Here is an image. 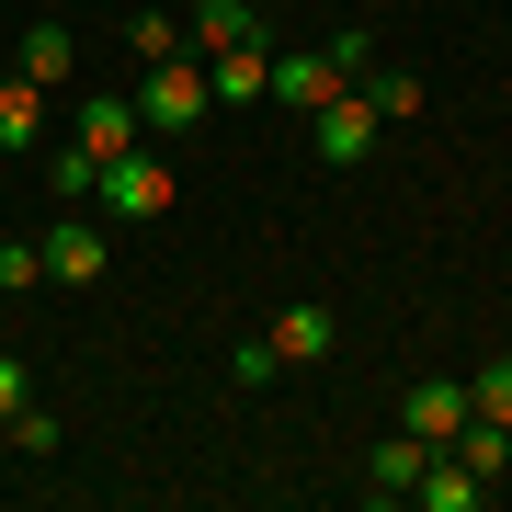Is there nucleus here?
Here are the masks:
<instances>
[{
  "instance_id": "a211bd4d",
  "label": "nucleus",
  "mask_w": 512,
  "mask_h": 512,
  "mask_svg": "<svg viewBox=\"0 0 512 512\" xmlns=\"http://www.w3.org/2000/svg\"><path fill=\"white\" fill-rule=\"evenodd\" d=\"M467 410H490V421H512V365H478V376H467Z\"/></svg>"
},
{
  "instance_id": "9b49d317",
  "label": "nucleus",
  "mask_w": 512,
  "mask_h": 512,
  "mask_svg": "<svg viewBox=\"0 0 512 512\" xmlns=\"http://www.w3.org/2000/svg\"><path fill=\"white\" fill-rule=\"evenodd\" d=\"M80 148H92V160H126V148H137V92L126 103H103V92L80 103Z\"/></svg>"
},
{
  "instance_id": "aec40b11",
  "label": "nucleus",
  "mask_w": 512,
  "mask_h": 512,
  "mask_svg": "<svg viewBox=\"0 0 512 512\" xmlns=\"http://www.w3.org/2000/svg\"><path fill=\"white\" fill-rule=\"evenodd\" d=\"M23 399H35V365H23V353H0V421H12Z\"/></svg>"
},
{
  "instance_id": "f8f14e48",
  "label": "nucleus",
  "mask_w": 512,
  "mask_h": 512,
  "mask_svg": "<svg viewBox=\"0 0 512 512\" xmlns=\"http://www.w3.org/2000/svg\"><path fill=\"white\" fill-rule=\"evenodd\" d=\"M330 342H342V319H330V308H285V319H274V365H319Z\"/></svg>"
},
{
  "instance_id": "f257e3e1",
  "label": "nucleus",
  "mask_w": 512,
  "mask_h": 512,
  "mask_svg": "<svg viewBox=\"0 0 512 512\" xmlns=\"http://www.w3.org/2000/svg\"><path fill=\"white\" fill-rule=\"evenodd\" d=\"M217 114V92H205V69L194 57H160V69H137V126H160V137H183Z\"/></svg>"
},
{
  "instance_id": "7ed1b4c3",
  "label": "nucleus",
  "mask_w": 512,
  "mask_h": 512,
  "mask_svg": "<svg viewBox=\"0 0 512 512\" xmlns=\"http://www.w3.org/2000/svg\"><path fill=\"white\" fill-rule=\"evenodd\" d=\"M92 205H103V217H160V205H171V160H160V148H126V160H103V183H92Z\"/></svg>"
},
{
  "instance_id": "1a4fd4ad",
  "label": "nucleus",
  "mask_w": 512,
  "mask_h": 512,
  "mask_svg": "<svg viewBox=\"0 0 512 512\" xmlns=\"http://www.w3.org/2000/svg\"><path fill=\"white\" fill-rule=\"evenodd\" d=\"M421 467H433V444H421V433H387L376 456H365V490H376V501H410Z\"/></svg>"
},
{
  "instance_id": "20e7f679",
  "label": "nucleus",
  "mask_w": 512,
  "mask_h": 512,
  "mask_svg": "<svg viewBox=\"0 0 512 512\" xmlns=\"http://www.w3.org/2000/svg\"><path fill=\"white\" fill-rule=\"evenodd\" d=\"M35 251H46V285H103V262H114L92 217H57V228L35 239Z\"/></svg>"
},
{
  "instance_id": "4be33fe9",
  "label": "nucleus",
  "mask_w": 512,
  "mask_h": 512,
  "mask_svg": "<svg viewBox=\"0 0 512 512\" xmlns=\"http://www.w3.org/2000/svg\"><path fill=\"white\" fill-rule=\"evenodd\" d=\"M376 12H399V0H376Z\"/></svg>"
},
{
  "instance_id": "dca6fc26",
  "label": "nucleus",
  "mask_w": 512,
  "mask_h": 512,
  "mask_svg": "<svg viewBox=\"0 0 512 512\" xmlns=\"http://www.w3.org/2000/svg\"><path fill=\"white\" fill-rule=\"evenodd\" d=\"M46 285V251H35V239H12V228H0V296H35Z\"/></svg>"
},
{
  "instance_id": "2eb2a0df",
  "label": "nucleus",
  "mask_w": 512,
  "mask_h": 512,
  "mask_svg": "<svg viewBox=\"0 0 512 512\" xmlns=\"http://www.w3.org/2000/svg\"><path fill=\"white\" fill-rule=\"evenodd\" d=\"M126 57H137V69L183 57V23H171V12H126Z\"/></svg>"
},
{
  "instance_id": "412c9836",
  "label": "nucleus",
  "mask_w": 512,
  "mask_h": 512,
  "mask_svg": "<svg viewBox=\"0 0 512 512\" xmlns=\"http://www.w3.org/2000/svg\"><path fill=\"white\" fill-rule=\"evenodd\" d=\"M251 12H285V0H251Z\"/></svg>"
},
{
  "instance_id": "39448f33",
  "label": "nucleus",
  "mask_w": 512,
  "mask_h": 512,
  "mask_svg": "<svg viewBox=\"0 0 512 512\" xmlns=\"http://www.w3.org/2000/svg\"><path fill=\"white\" fill-rule=\"evenodd\" d=\"M12 69L35 80V92H57V80L80 69V35H69V23H23V35H12Z\"/></svg>"
},
{
  "instance_id": "4468645a",
  "label": "nucleus",
  "mask_w": 512,
  "mask_h": 512,
  "mask_svg": "<svg viewBox=\"0 0 512 512\" xmlns=\"http://www.w3.org/2000/svg\"><path fill=\"white\" fill-rule=\"evenodd\" d=\"M92 183H103V160H92V148L69 137V148L46 160V194H57V205H92Z\"/></svg>"
},
{
  "instance_id": "423d86ee",
  "label": "nucleus",
  "mask_w": 512,
  "mask_h": 512,
  "mask_svg": "<svg viewBox=\"0 0 512 512\" xmlns=\"http://www.w3.org/2000/svg\"><path fill=\"white\" fill-rule=\"evenodd\" d=\"M399 433H421V444H456V433H467V387H444V376H433V387H410Z\"/></svg>"
},
{
  "instance_id": "f3484780",
  "label": "nucleus",
  "mask_w": 512,
  "mask_h": 512,
  "mask_svg": "<svg viewBox=\"0 0 512 512\" xmlns=\"http://www.w3.org/2000/svg\"><path fill=\"white\" fill-rule=\"evenodd\" d=\"M365 103H376V114H421V80H410V69H376Z\"/></svg>"
},
{
  "instance_id": "0eeeda50",
  "label": "nucleus",
  "mask_w": 512,
  "mask_h": 512,
  "mask_svg": "<svg viewBox=\"0 0 512 512\" xmlns=\"http://www.w3.org/2000/svg\"><path fill=\"white\" fill-rule=\"evenodd\" d=\"M251 35H262L251 0H194V23H183V46H205V57H228V46H251Z\"/></svg>"
},
{
  "instance_id": "f03ea898",
  "label": "nucleus",
  "mask_w": 512,
  "mask_h": 512,
  "mask_svg": "<svg viewBox=\"0 0 512 512\" xmlns=\"http://www.w3.org/2000/svg\"><path fill=\"white\" fill-rule=\"evenodd\" d=\"M376 126H387V114L365 103V80H342V92H330V103L308 114V148H319V171H353V160L376 148Z\"/></svg>"
},
{
  "instance_id": "9d476101",
  "label": "nucleus",
  "mask_w": 512,
  "mask_h": 512,
  "mask_svg": "<svg viewBox=\"0 0 512 512\" xmlns=\"http://www.w3.org/2000/svg\"><path fill=\"white\" fill-rule=\"evenodd\" d=\"M35 137H46V92H35V80L12 69V80H0V160H23Z\"/></svg>"
},
{
  "instance_id": "6ab92c4d",
  "label": "nucleus",
  "mask_w": 512,
  "mask_h": 512,
  "mask_svg": "<svg viewBox=\"0 0 512 512\" xmlns=\"http://www.w3.org/2000/svg\"><path fill=\"white\" fill-rule=\"evenodd\" d=\"M12 444H23V456H57V410L23 399V410H12Z\"/></svg>"
},
{
  "instance_id": "ddd939ff",
  "label": "nucleus",
  "mask_w": 512,
  "mask_h": 512,
  "mask_svg": "<svg viewBox=\"0 0 512 512\" xmlns=\"http://www.w3.org/2000/svg\"><path fill=\"white\" fill-rule=\"evenodd\" d=\"M262 80H274V57H262V46H228L217 69H205V92H217V103H251Z\"/></svg>"
},
{
  "instance_id": "6e6552de",
  "label": "nucleus",
  "mask_w": 512,
  "mask_h": 512,
  "mask_svg": "<svg viewBox=\"0 0 512 512\" xmlns=\"http://www.w3.org/2000/svg\"><path fill=\"white\" fill-rule=\"evenodd\" d=\"M262 92L296 103V114H319L330 92H342V69H330V46H319V57H274V80H262Z\"/></svg>"
}]
</instances>
